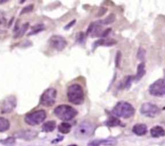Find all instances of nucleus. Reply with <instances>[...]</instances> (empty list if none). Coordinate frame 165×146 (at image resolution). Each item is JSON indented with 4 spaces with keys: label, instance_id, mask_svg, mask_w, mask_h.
Returning <instances> with one entry per match:
<instances>
[{
    "label": "nucleus",
    "instance_id": "f257e3e1",
    "mask_svg": "<svg viewBox=\"0 0 165 146\" xmlns=\"http://www.w3.org/2000/svg\"><path fill=\"white\" fill-rule=\"evenodd\" d=\"M135 109L132 104L126 101H120L117 103L111 111L112 115L119 118L128 119L135 115Z\"/></svg>",
    "mask_w": 165,
    "mask_h": 146
},
{
    "label": "nucleus",
    "instance_id": "f03ea898",
    "mask_svg": "<svg viewBox=\"0 0 165 146\" xmlns=\"http://www.w3.org/2000/svg\"><path fill=\"white\" fill-rule=\"evenodd\" d=\"M67 98L69 101L73 104L79 105L84 102L85 94L81 85L78 84H74L68 87Z\"/></svg>",
    "mask_w": 165,
    "mask_h": 146
},
{
    "label": "nucleus",
    "instance_id": "7ed1b4c3",
    "mask_svg": "<svg viewBox=\"0 0 165 146\" xmlns=\"http://www.w3.org/2000/svg\"><path fill=\"white\" fill-rule=\"evenodd\" d=\"M54 114L61 120L69 121L73 120L77 115V111L74 108L67 104H61L54 109Z\"/></svg>",
    "mask_w": 165,
    "mask_h": 146
},
{
    "label": "nucleus",
    "instance_id": "20e7f679",
    "mask_svg": "<svg viewBox=\"0 0 165 146\" xmlns=\"http://www.w3.org/2000/svg\"><path fill=\"white\" fill-rule=\"evenodd\" d=\"M94 131V126L89 121L81 123L75 130L74 135L77 139H86L91 136Z\"/></svg>",
    "mask_w": 165,
    "mask_h": 146
},
{
    "label": "nucleus",
    "instance_id": "39448f33",
    "mask_svg": "<svg viewBox=\"0 0 165 146\" xmlns=\"http://www.w3.org/2000/svg\"><path fill=\"white\" fill-rule=\"evenodd\" d=\"M46 116H47V114L44 110H37V111L27 114L25 116L24 120L28 125L34 126V125H38L43 123L44 120L46 119Z\"/></svg>",
    "mask_w": 165,
    "mask_h": 146
},
{
    "label": "nucleus",
    "instance_id": "423d86ee",
    "mask_svg": "<svg viewBox=\"0 0 165 146\" xmlns=\"http://www.w3.org/2000/svg\"><path fill=\"white\" fill-rule=\"evenodd\" d=\"M57 91L55 88H49L44 91L40 99V104L44 107H52L56 103Z\"/></svg>",
    "mask_w": 165,
    "mask_h": 146
},
{
    "label": "nucleus",
    "instance_id": "0eeeda50",
    "mask_svg": "<svg viewBox=\"0 0 165 146\" xmlns=\"http://www.w3.org/2000/svg\"><path fill=\"white\" fill-rule=\"evenodd\" d=\"M140 113L144 116L153 118V117L159 116V114L161 113V110L155 103L147 102V103H144L142 104Z\"/></svg>",
    "mask_w": 165,
    "mask_h": 146
},
{
    "label": "nucleus",
    "instance_id": "6e6552de",
    "mask_svg": "<svg viewBox=\"0 0 165 146\" xmlns=\"http://www.w3.org/2000/svg\"><path fill=\"white\" fill-rule=\"evenodd\" d=\"M149 92L151 96L156 97H162L165 94V82L164 79H159L151 84Z\"/></svg>",
    "mask_w": 165,
    "mask_h": 146
},
{
    "label": "nucleus",
    "instance_id": "1a4fd4ad",
    "mask_svg": "<svg viewBox=\"0 0 165 146\" xmlns=\"http://www.w3.org/2000/svg\"><path fill=\"white\" fill-rule=\"evenodd\" d=\"M49 45L56 51H63L67 46V41L61 35H52L49 39Z\"/></svg>",
    "mask_w": 165,
    "mask_h": 146
},
{
    "label": "nucleus",
    "instance_id": "9d476101",
    "mask_svg": "<svg viewBox=\"0 0 165 146\" xmlns=\"http://www.w3.org/2000/svg\"><path fill=\"white\" fill-rule=\"evenodd\" d=\"M17 102L15 96H9L3 101L1 105V113H10L15 109L16 107Z\"/></svg>",
    "mask_w": 165,
    "mask_h": 146
},
{
    "label": "nucleus",
    "instance_id": "9b49d317",
    "mask_svg": "<svg viewBox=\"0 0 165 146\" xmlns=\"http://www.w3.org/2000/svg\"><path fill=\"white\" fill-rule=\"evenodd\" d=\"M15 136L19 139L30 140L35 139V137L37 136V133L33 130H24V131H19L16 133Z\"/></svg>",
    "mask_w": 165,
    "mask_h": 146
},
{
    "label": "nucleus",
    "instance_id": "f8f14e48",
    "mask_svg": "<svg viewBox=\"0 0 165 146\" xmlns=\"http://www.w3.org/2000/svg\"><path fill=\"white\" fill-rule=\"evenodd\" d=\"M132 132L137 136H144L147 133V127L145 124H136L132 128Z\"/></svg>",
    "mask_w": 165,
    "mask_h": 146
},
{
    "label": "nucleus",
    "instance_id": "ddd939ff",
    "mask_svg": "<svg viewBox=\"0 0 165 146\" xmlns=\"http://www.w3.org/2000/svg\"><path fill=\"white\" fill-rule=\"evenodd\" d=\"M104 124L108 127H116V126H124V124L122 123L119 119L116 117H110L108 120L104 122Z\"/></svg>",
    "mask_w": 165,
    "mask_h": 146
},
{
    "label": "nucleus",
    "instance_id": "4468645a",
    "mask_svg": "<svg viewBox=\"0 0 165 146\" xmlns=\"http://www.w3.org/2000/svg\"><path fill=\"white\" fill-rule=\"evenodd\" d=\"M56 123L55 120H49V121L45 122L42 126V131L45 132V133H51L56 128Z\"/></svg>",
    "mask_w": 165,
    "mask_h": 146
},
{
    "label": "nucleus",
    "instance_id": "2eb2a0df",
    "mask_svg": "<svg viewBox=\"0 0 165 146\" xmlns=\"http://www.w3.org/2000/svg\"><path fill=\"white\" fill-rule=\"evenodd\" d=\"M146 74V70H145V64L144 63H141L138 65L137 68V74L135 76V79L136 81L140 80Z\"/></svg>",
    "mask_w": 165,
    "mask_h": 146
},
{
    "label": "nucleus",
    "instance_id": "dca6fc26",
    "mask_svg": "<svg viewBox=\"0 0 165 146\" xmlns=\"http://www.w3.org/2000/svg\"><path fill=\"white\" fill-rule=\"evenodd\" d=\"M165 134L164 129L161 126H156L151 129V135L153 137H164Z\"/></svg>",
    "mask_w": 165,
    "mask_h": 146
},
{
    "label": "nucleus",
    "instance_id": "f3484780",
    "mask_svg": "<svg viewBox=\"0 0 165 146\" xmlns=\"http://www.w3.org/2000/svg\"><path fill=\"white\" fill-rule=\"evenodd\" d=\"M28 28H29V23H24V25H22L20 28H17V29L15 30V34L14 38L16 39V38H19V37L23 36V35H24L25 32L27 31Z\"/></svg>",
    "mask_w": 165,
    "mask_h": 146
},
{
    "label": "nucleus",
    "instance_id": "a211bd4d",
    "mask_svg": "<svg viewBox=\"0 0 165 146\" xmlns=\"http://www.w3.org/2000/svg\"><path fill=\"white\" fill-rule=\"evenodd\" d=\"M72 125L66 122H62L58 126V130L60 133L63 134H67L71 131Z\"/></svg>",
    "mask_w": 165,
    "mask_h": 146
},
{
    "label": "nucleus",
    "instance_id": "6ab92c4d",
    "mask_svg": "<svg viewBox=\"0 0 165 146\" xmlns=\"http://www.w3.org/2000/svg\"><path fill=\"white\" fill-rule=\"evenodd\" d=\"M10 128V122L7 119L0 117V132H5Z\"/></svg>",
    "mask_w": 165,
    "mask_h": 146
},
{
    "label": "nucleus",
    "instance_id": "aec40b11",
    "mask_svg": "<svg viewBox=\"0 0 165 146\" xmlns=\"http://www.w3.org/2000/svg\"><path fill=\"white\" fill-rule=\"evenodd\" d=\"M44 30V25L42 24V23H39V24H36L33 26L31 28V30L30 32L28 34V35H36V34H38L40 31Z\"/></svg>",
    "mask_w": 165,
    "mask_h": 146
},
{
    "label": "nucleus",
    "instance_id": "412c9836",
    "mask_svg": "<svg viewBox=\"0 0 165 146\" xmlns=\"http://www.w3.org/2000/svg\"><path fill=\"white\" fill-rule=\"evenodd\" d=\"M134 79H135V76H126L122 84V88H126V89H129L130 87L131 86V83Z\"/></svg>",
    "mask_w": 165,
    "mask_h": 146
},
{
    "label": "nucleus",
    "instance_id": "4be33fe9",
    "mask_svg": "<svg viewBox=\"0 0 165 146\" xmlns=\"http://www.w3.org/2000/svg\"><path fill=\"white\" fill-rule=\"evenodd\" d=\"M114 20H115V15L114 14H110L107 18H106L105 19H102V20L99 21L98 23L101 25H107L114 23Z\"/></svg>",
    "mask_w": 165,
    "mask_h": 146
},
{
    "label": "nucleus",
    "instance_id": "5701e85b",
    "mask_svg": "<svg viewBox=\"0 0 165 146\" xmlns=\"http://www.w3.org/2000/svg\"><path fill=\"white\" fill-rule=\"evenodd\" d=\"M0 143L5 146H14L15 144V139L14 137H7L4 140H0Z\"/></svg>",
    "mask_w": 165,
    "mask_h": 146
},
{
    "label": "nucleus",
    "instance_id": "b1692460",
    "mask_svg": "<svg viewBox=\"0 0 165 146\" xmlns=\"http://www.w3.org/2000/svg\"><path fill=\"white\" fill-rule=\"evenodd\" d=\"M145 55H146V51L142 48V47H139V51H138V58L141 60H144Z\"/></svg>",
    "mask_w": 165,
    "mask_h": 146
},
{
    "label": "nucleus",
    "instance_id": "393cba45",
    "mask_svg": "<svg viewBox=\"0 0 165 146\" xmlns=\"http://www.w3.org/2000/svg\"><path fill=\"white\" fill-rule=\"evenodd\" d=\"M85 40V34L83 32H79L76 35V42L79 43H82Z\"/></svg>",
    "mask_w": 165,
    "mask_h": 146
},
{
    "label": "nucleus",
    "instance_id": "a878e982",
    "mask_svg": "<svg viewBox=\"0 0 165 146\" xmlns=\"http://www.w3.org/2000/svg\"><path fill=\"white\" fill-rule=\"evenodd\" d=\"M105 43V40H103V39H101V40H98V41H96V42H94V43L93 44V51H94L95 49L98 47V46H101V45H104Z\"/></svg>",
    "mask_w": 165,
    "mask_h": 146
},
{
    "label": "nucleus",
    "instance_id": "bb28decb",
    "mask_svg": "<svg viewBox=\"0 0 165 146\" xmlns=\"http://www.w3.org/2000/svg\"><path fill=\"white\" fill-rule=\"evenodd\" d=\"M32 10H33V5H29V6H26V7H24V9L22 10L21 12H20V15H23V14H25V13L30 12Z\"/></svg>",
    "mask_w": 165,
    "mask_h": 146
},
{
    "label": "nucleus",
    "instance_id": "cd10ccee",
    "mask_svg": "<svg viewBox=\"0 0 165 146\" xmlns=\"http://www.w3.org/2000/svg\"><path fill=\"white\" fill-rule=\"evenodd\" d=\"M120 59H121V52H117V56H116V66L119 67V62H120Z\"/></svg>",
    "mask_w": 165,
    "mask_h": 146
},
{
    "label": "nucleus",
    "instance_id": "c85d7f7f",
    "mask_svg": "<svg viewBox=\"0 0 165 146\" xmlns=\"http://www.w3.org/2000/svg\"><path fill=\"white\" fill-rule=\"evenodd\" d=\"M100 143H99V140H94L91 141L90 143L88 145V146H99Z\"/></svg>",
    "mask_w": 165,
    "mask_h": 146
},
{
    "label": "nucleus",
    "instance_id": "c756f323",
    "mask_svg": "<svg viewBox=\"0 0 165 146\" xmlns=\"http://www.w3.org/2000/svg\"><path fill=\"white\" fill-rule=\"evenodd\" d=\"M110 31H111V28H108V29H106V30H105L102 33H101V37H105L107 35H109V33H110Z\"/></svg>",
    "mask_w": 165,
    "mask_h": 146
},
{
    "label": "nucleus",
    "instance_id": "7c9ffc66",
    "mask_svg": "<svg viewBox=\"0 0 165 146\" xmlns=\"http://www.w3.org/2000/svg\"><path fill=\"white\" fill-rule=\"evenodd\" d=\"M75 23H76V20H73V21L71 22L70 23H69V24H67L66 26H65V27H64V29H65V30H68L69 28H70L71 27H72L73 25L75 24Z\"/></svg>",
    "mask_w": 165,
    "mask_h": 146
},
{
    "label": "nucleus",
    "instance_id": "2f4dec72",
    "mask_svg": "<svg viewBox=\"0 0 165 146\" xmlns=\"http://www.w3.org/2000/svg\"><path fill=\"white\" fill-rule=\"evenodd\" d=\"M69 146H77V145H70Z\"/></svg>",
    "mask_w": 165,
    "mask_h": 146
}]
</instances>
